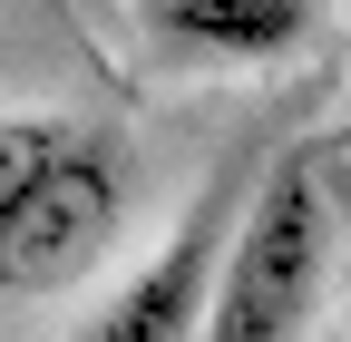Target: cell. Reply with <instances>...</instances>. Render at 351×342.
<instances>
[{"mask_svg": "<svg viewBox=\"0 0 351 342\" xmlns=\"http://www.w3.org/2000/svg\"><path fill=\"white\" fill-rule=\"evenodd\" d=\"M332 254H341L332 157L302 137V147H283L263 166V186L225 216L195 342H302L313 313H322V293H332Z\"/></svg>", "mask_w": 351, "mask_h": 342, "instance_id": "1", "label": "cell"}, {"mask_svg": "<svg viewBox=\"0 0 351 342\" xmlns=\"http://www.w3.org/2000/svg\"><path fill=\"white\" fill-rule=\"evenodd\" d=\"M127 225V147L88 117H0V293L78 284Z\"/></svg>", "mask_w": 351, "mask_h": 342, "instance_id": "2", "label": "cell"}, {"mask_svg": "<svg viewBox=\"0 0 351 342\" xmlns=\"http://www.w3.org/2000/svg\"><path fill=\"white\" fill-rule=\"evenodd\" d=\"M225 216H234V176H215V186L195 196V216L98 304V323H88L78 342H195L205 284H215V244H225Z\"/></svg>", "mask_w": 351, "mask_h": 342, "instance_id": "3", "label": "cell"}, {"mask_svg": "<svg viewBox=\"0 0 351 342\" xmlns=\"http://www.w3.org/2000/svg\"><path fill=\"white\" fill-rule=\"evenodd\" d=\"M147 39L195 69H263L313 39V0H147Z\"/></svg>", "mask_w": 351, "mask_h": 342, "instance_id": "4", "label": "cell"}]
</instances>
